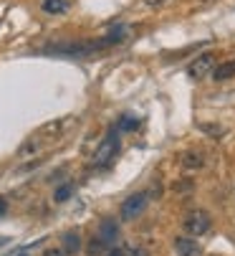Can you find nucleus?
Listing matches in <instances>:
<instances>
[{
	"label": "nucleus",
	"instance_id": "nucleus-1",
	"mask_svg": "<svg viewBox=\"0 0 235 256\" xmlns=\"http://www.w3.org/2000/svg\"><path fill=\"white\" fill-rule=\"evenodd\" d=\"M182 228L187 231L190 238H200V236L210 234L213 218H210V213L203 210V208H192V210H187L185 218H182Z\"/></svg>",
	"mask_w": 235,
	"mask_h": 256
},
{
	"label": "nucleus",
	"instance_id": "nucleus-2",
	"mask_svg": "<svg viewBox=\"0 0 235 256\" xmlns=\"http://www.w3.org/2000/svg\"><path fill=\"white\" fill-rule=\"evenodd\" d=\"M119 148H122L119 132L111 127V130L106 132V137L99 142V148H96V152H94V158H91V165H94V168H106L109 162H114V158H116V152H119Z\"/></svg>",
	"mask_w": 235,
	"mask_h": 256
},
{
	"label": "nucleus",
	"instance_id": "nucleus-3",
	"mask_svg": "<svg viewBox=\"0 0 235 256\" xmlns=\"http://www.w3.org/2000/svg\"><path fill=\"white\" fill-rule=\"evenodd\" d=\"M106 41L101 38L99 44H91V41H76V44H61V46H48L46 54H56V56H89L99 48H104Z\"/></svg>",
	"mask_w": 235,
	"mask_h": 256
},
{
	"label": "nucleus",
	"instance_id": "nucleus-4",
	"mask_svg": "<svg viewBox=\"0 0 235 256\" xmlns=\"http://www.w3.org/2000/svg\"><path fill=\"white\" fill-rule=\"evenodd\" d=\"M147 206H149V193L139 190V193L129 196V198L122 203V221H134V218H139Z\"/></svg>",
	"mask_w": 235,
	"mask_h": 256
},
{
	"label": "nucleus",
	"instance_id": "nucleus-5",
	"mask_svg": "<svg viewBox=\"0 0 235 256\" xmlns=\"http://www.w3.org/2000/svg\"><path fill=\"white\" fill-rule=\"evenodd\" d=\"M213 68H215V54L205 51V54H200L198 58L187 66V76L195 79V82H200V79H205V76L210 74Z\"/></svg>",
	"mask_w": 235,
	"mask_h": 256
},
{
	"label": "nucleus",
	"instance_id": "nucleus-6",
	"mask_svg": "<svg viewBox=\"0 0 235 256\" xmlns=\"http://www.w3.org/2000/svg\"><path fill=\"white\" fill-rule=\"evenodd\" d=\"M175 254L177 256H203V246L198 244V238L177 236L175 238Z\"/></svg>",
	"mask_w": 235,
	"mask_h": 256
},
{
	"label": "nucleus",
	"instance_id": "nucleus-7",
	"mask_svg": "<svg viewBox=\"0 0 235 256\" xmlns=\"http://www.w3.org/2000/svg\"><path fill=\"white\" fill-rule=\"evenodd\" d=\"M182 168L187 172H195V170H203L205 168V152L203 150H187L182 155Z\"/></svg>",
	"mask_w": 235,
	"mask_h": 256
},
{
	"label": "nucleus",
	"instance_id": "nucleus-8",
	"mask_svg": "<svg viewBox=\"0 0 235 256\" xmlns=\"http://www.w3.org/2000/svg\"><path fill=\"white\" fill-rule=\"evenodd\" d=\"M99 238H101L106 246H111L116 238H119V226H116V221H111V218L101 221V226H99Z\"/></svg>",
	"mask_w": 235,
	"mask_h": 256
},
{
	"label": "nucleus",
	"instance_id": "nucleus-9",
	"mask_svg": "<svg viewBox=\"0 0 235 256\" xmlns=\"http://www.w3.org/2000/svg\"><path fill=\"white\" fill-rule=\"evenodd\" d=\"M61 241H63V254H76L78 248H81V236H78V231H66L63 236H61Z\"/></svg>",
	"mask_w": 235,
	"mask_h": 256
},
{
	"label": "nucleus",
	"instance_id": "nucleus-10",
	"mask_svg": "<svg viewBox=\"0 0 235 256\" xmlns=\"http://www.w3.org/2000/svg\"><path fill=\"white\" fill-rule=\"evenodd\" d=\"M210 74H213L215 82H225V79L235 76V61H223V64H218Z\"/></svg>",
	"mask_w": 235,
	"mask_h": 256
},
{
	"label": "nucleus",
	"instance_id": "nucleus-11",
	"mask_svg": "<svg viewBox=\"0 0 235 256\" xmlns=\"http://www.w3.org/2000/svg\"><path fill=\"white\" fill-rule=\"evenodd\" d=\"M41 8L46 13H51V16H58V13H66L71 8V3H68V0H43Z\"/></svg>",
	"mask_w": 235,
	"mask_h": 256
},
{
	"label": "nucleus",
	"instance_id": "nucleus-12",
	"mask_svg": "<svg viewBox=\"0 0 235 256\" xmlns=\"http://www.w3.org/2000/svg\"><path fill=\"white\" fill-rule=\"evenodd\" d=\"M139 127V117L137 114H122L119 122H116V132H132Z\"/></svg>",
	"mask_w": 235,
	"mask_h": 256
},
{
	"label": "nucleus",
	"instance_id": "nucleus-13",
	"mask_svg": "<svg viewBox=\"0 0 235 256\" xmlns=\"http://www.w3.org/2000/svg\"><path fill=\"white\" fill-rule=\"evenodd\" d=\"M71 196H73V182H63V186L53 193V200H56V203H63V200H68Z\"/></svg>",
	"mask_w": 235,
	"mask_h": 256
},
{
	"label": "nucleus",
	"instance_id": "nucleus-14",
	"mask_svg": "<svg viewBox=\"0 0 235 256\" xmlns=\"http://www.w3.org/2000/svg\"><path fill=\"white\" fill-rule=\"evenodd\" d=\"M86 248H89V254H91V256H99V254H104V251H106V244H104L99 236H94V238L89 241V246H86Z\"/></svg>",
	"mask_w": 235,
	"mask_h": 256
},
{
	"label": "nucleus",
	"instance_id": "nucleus-15",
	"mask_svg": "<svg viewBox=\"0 0 235 256\" xmlns=\"http://www.w3.org/2000/svg\"><path fill=\"white\" fill-rule=\"evenodd\" d=\"M200 130H203V132H208V134H213V137H220V134L225 132L223 127H208V124H200Z\"/></svg>",
	"mask_w": 235,
	"mask_h": 256
},
{
	"label": "nucleus",
	"instance_id": "nucleus-16",
	"mask_svg": "<svg viewBox=\"0 0 235 256\" xmlns=\"http://www.w3.org/2000/svg\"><path fill=\"white\" fill-rule=\"evenodd\" d=\"M43 256H66V254H63L61 248H46V251H43Z\"/></svg>",
	"mask_w": 235,
	"mask_h": 256
},
{
	"label": "nucleus",
	"instance_id": "nucleus-17",
	"mask_svg": "<svg viewBox=\"0 0 235 256\" xmlns=\"http://www.w3.org/2000/svg\"><path fill=\"white\" fill-rule=\"evenodd\" d=\"M129 251H132V256H147V251L144 248H137V246H132Z\"/></svg>",
	"mask_w": 235,
	"mask_h": 256
},
{
	"label": "nucleus",
	"instance_id": "nucleus-18",
	"mask_svg": "<svg viewBox=\"0 0 235 256\" xmlns=\"http://www.w3.org/2000/svg\"><path fill=\"white\" fill-rule=\"evenodd\" d=\"M5 210H8V200L0 198V216H5Z\"/></svg>",
	"mask_w": 235,
	"mask_h": 256
},
{
	"label": "nucleus",
	"instance_id": "nucleus-19",
	"mask_svg": "<svg viewBox=\"0 0 235 256\" xmlns=\"http://www.w3.org/2000/svg\"><path fill=\"white\" fill-rule=\"evenodd\" d=\"M106 256H127V254H124V251H122V248H111V251H109V254H106Z\"/></svg>",
	"mask_w": 235,
	"mask_h": 256
},
{
	"label": "nucleus",
	"instance_id": "nucleus-20",
	"mask_svg": "<svg viewBox=\"0 0 235 256\" xmlns=\"http://www.w3.org/2000/svg\"><path fill=\"white\" fill-rule=\"evenodd\" d=\"M144 3H147V6H162L165 0H144Z\"/></svg>",
	"mask_w": 235,
	"mask_h": 256
},
{
	"label": "nucleus",
	"instance_id": "nucleus-21",
	"mask_svg": "<svg viewBox=\"0 0 235 256\" xmlns=\"http://www.w3.org/2000/svg\"><path fill=\"white\" fill-rule=\"evenodd\" d=\"M5 244H10V238L8 236H0V246H5Z\"/></svg>",
	"mask_w": 235,
	"mask_h": 256
},
{
	"label": "nucleus",
	"instance_id": "nucleus-22",
	"mask_svg": "<svg viewBox=\"0 0 235 256\" xmlns=\"http://www.w3.org/2000/svg\"><path fill=\"white\" fill-rule=\"evenodd\" d=\"M15 256H28V254H25V251H18V254H15Z\"/></svg>",
	"mask_w": 235,
	"mask_h": 256
}]
</instances>
